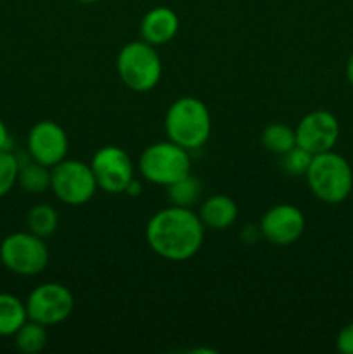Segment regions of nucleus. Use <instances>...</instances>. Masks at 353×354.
<instances>
[{
	"instance_id": "obj_20",
	"label": "nucleus",
	"mask_w": 353,
	"mask_h": 354,
	"mask_svg": "<svg viewBox=\"0 0 353 354\" xmlns=\"http://www.w3.org/2000/svg\"><path fill=\"white\" fill-rule=\"evenodd\" d=\"M201 182L189 173L187 176L180 178L179 182L172 183L170 187H166V192H168V199L173 206H182V207H190L192 204H196L201 197Z\"/></svg>"
},
{
	"instance_id": "obj_16",
	"label": "nucleus",
	"mask_w": 353,
	"mask_h": 354,
	"mask_svg": "<svg viewBox=\"0 0 353 354\" xmlns=\"http://www.w3.org/2000/svg\"><path fill=\"white\" fill-rule=\"evenodd\" d=\"M52 168L42 165L30 158V161H19V171H17V185L28 194H44L51 189Z\"/></svg>"
},
{
	"instance_id": "obj_17",
	"label": "nucleus",
	"mask_w": 353,
	"mask_h": 354,
	"mask_svg": "<svg viewBox=\"0 0 353 354\" xmlns=\"http://www.w3.org/2000/svg\"><path fill=\"white\" fill-rule=\"evenodd\" d=\"M14 344L24 354H37L47 346V327L28 318L12 335Z\"/></svg>"
},
{
	"instance_id": "obj_19",
	"label": "nucleus",
	"mask_w": 353,
	"mask_h": 354,
	"mask_svg": "<svg viewBox=\"0 0 353 354\" xmlns=\"http://www.w3.org/2000/svg\"><path fill=\"white\" fill-rule=\"evenodd\" d=\"M26 227L31 234L42 239L51 237L59 227V214L48 204H37L26 214Z\"/></svg>"
},
{
	"instance_id": "obj_2",
	"label": "nucleus",
	"mask_w": 353,
	"mask_h": 354,
	"mask_svg": "<svg viewBox=\"0 0 353 354\" xmlns=\"http://www.w3.org/2000/svg\"><path fill=\"white\" fill-rule=\"evenodd\" d=\"M168 140L187 151L203 147L211 135V114L206 104L197 97H180L170 104L165 116Z\"/></svg>"
},
{
	"instance_id": "obj_10",
	"label": "nucleus",
	"mask_w": 353,
	"mask_h": 354,
	"mask_svg": "<svg viewBox=\"0 0 353 354\" xmlns=\"http://www.w3.org/2000/svg\"><path fill=\"white\" fill-rule=\"evenodd\" d=\"M305 214L300 207L293 204H275L270 207L260 220V234L266 242L273 245H286L294 244L300 241L305 232Z\"/></svg>"
},
{
	"instance_id": "obj_12",
	"label": "nucleus",
	"mask_w": 353,
	"mask_h": 354,
	"mask_svg": "<svg viewBox=\"0 0 353 354\" xmlns=\"http://www.w3.org/2000/svg\"><path fill=\"white\" fill-rule=\"evenodd\" d=\"M296 144L310 154L332 151L339 138V121L329 111L317 109L305 114L294 128Z\"/></svg>"
},
{
	"instance_id": "obj_1",
	"label": "nucleus",
	"mask_w": 353,
	"mask_h": 354,
	"mask_svg": "<svg viewBox=\"0 0 353 354\" xmlns=\"http://www.w3.org/2000/svg\"><path fill=\"white\" fill-rule=\"evenodd\" d=\"M145 241L151 251L166 261H189L203 248L204 225L190 207L172 204L149 218Z\"/></svg>"
},
{
	"instance_id": "obj_24",
	"label": "nucleus",
	"mask_w": 353,
	"mask_h": 354,
	"mask_svg": "<svg viewBox=\"0 0 353 354\" xmlns=\"http://www.w3.org/2000/svg\"><path fill=\"white\" fill-rule=\"evenodd\" d=\"M0 151H10V135L2 120H0Z\"/></svg>"
},
{
	"instance_id": "obj_9",
	"label": "nucleus",
	"mask_w": 353,
	"mask_h": 354,
	"mask_svg": "<svg viewBox=\"0 0 353 354\" xmlns=\"http://www.w3.org/2000/svg\"><path fill=\"white\" fill-rule=\"evenodd\" d=\"M90 168L99 190L107 194H125L135 180L134 161L118 145H104L90 159Z\"/></svg>"
},
{
	"instance_id": "obj_4",
	"label": "nucleus",
	"mask_w": 353,
	"mask_h": 354,
	"mask_svg": "<svg viewBox=\"0 0 353 354\" xmlns=\"http://www.w3.org/2000/svg\"><path fill=\"white\" fill-rule=\"evenodd\" d=\"M116 71L121 83L132 92H151L163 75V62L154 45L135 40L118 52Z\"/></svg>"
},
{
	"instance_id": "obj_5",
	"label": "nucleus",
	"mask_w": 353,
	"mask_h": 354,
	"mask_svg": "<svg viewBox=\"0 0 353 354\" xmlns=\"http://www.w3.org/2000/svg\"><path fill=\"white\" fill-rule=\"evenodd\" d=\"M190 169L192 162L189 151L172 140L151 144L138 158V173L142 178L165 189L189 175Z\"/></svg>"
},
{
	"instance_id": "obj_14",
	"label": "nucleus",
	"mask_w": 353,
	"mask_h": 354,
	"mask_svg": "<svg viewBox=\"0 0 353 354\" xmlns=\"http://www.w3.org/2000/svg\"><path fill=\"white\" fill-rule=\"evenodd\" d=\"M197 214H199L204 228L227 230L237 220L239 207L232 197L225 196V194H215L203 201Z\"/></svg>"
},
{
	"instance_id": "obj_15",
	"label": "nucleus",
	"mask_w": 353,
	"mask_h": 354,
	"mask_svg": "<svg viewBox=\"0 0 353 354\" xmlns=\"http://www.w3.org/2000/svg\"><path fill=\"white\" fill-rule=\"evenodd\" d=\"M26 320V304L14 294L0 292V337L14 335Z\"/></svg>"
},
{
	"instance_id": "obj_25",
	"label": "nucleus",
	"mask_w": 353,
	"mask_h": 354,
	"mask_svg": "<svg viewBox=\"0 0 353 354\" xmlns=\"http://www.w3.org/2000/svg\"><path fill=\"white\" fill-rule=\"evenodd\" d=\"M346 78H348L350 85L353 86V54L350 55L348 62H346Z\"/></svg>"
},
{
	"instance_id": "obj_18",
	"label": "nucleus",
	"mask_w": 353,
	"mask_h": 354,
	"mask_svg": "<svg viewBox=\"0 0 353 354\" xmlns=\"http://www.w3.org/2000/svg\"><path fill=\"white\" fill-rule=\"evenodd\" d=\"M260 140L266 151L275 156H282L296 145V133L289 124L272 123L262 131Z\"/></svg>"
},
{
	"instance_id": "obj_21",
	"label": "nucleus",
	"mask_w": 353,
	"mask_h": 354,
	"mask_svg": "<svg viewBox=\"0 0 353 354\" xmlns=\"http://www.w3.org/2000/svg\"><path fill=\"white\" fill-rule=\"evenodd\" d=\"M311 159H314V154L296 144L291 151L280 156V168L289 176H305L310 168Z\"/></svg>"
},
{
	"instance_id": "obj_11",
	"label": "nucleus",
	"mask_w": 353,
	"mask_h": 354,
	"mask_svg": "<svg viewBox=\"0 0 353 354\" xmlns=\"http://www.w3.org/2000/svg\"><path fill=\"white\" fill-rule=\"evenodd\" d=\"M26 145L31 159L54 168L68 156L69 140L61 124L52 120H42L28 131Z\"/></svg>"
},
{
	"instance_id": "obj_7",
	"label": "nucleus",
	"mask_w": 353,
	"mask_h": 354,
	"mask_svg": "<svg viewBox=\"0 0 353 354\" xmlns=\"http://www.w3.org/2000/svg\"><path fill=\"white\" fill-rule=\"evenodd\" d=\"M51 190L68 206H83L99 190L90 162L78 159H62L52 168Z\"/></svg>"
},
{
	"instance_id": "obj_26",
	"label": "nucleus",
	"mask_w": 353,
	"mask_h": 354,
	"mask_svg": "<svg viewBox=\"0 0 353 354\" xmlns=\"http://www.w3.org/2000/svg\"><path fill=\"white\" fill-rule=\"evenodd\" d=\"M75 2H80V3H93V2H99V0H75Z\"/></svg>"
},
{
	"instance_id": "obj_8",
	"label": "nucleus",
	"mask_w": 353,
	"mask_h": 354,
	"mask_svg": "<svg viewBox=\"0 0 353 354\" xmlns=\"http://www.w3.org/2000/svg\"><path fill=\"white\" fill-rule=\"evenodd\" d=\"M30 320L38 322L45 327H54L68 320L75 308V297L71 290L57 282H47L35 287L24 301Z\"/></svg>"
},
{
	"instance_id": "obj_23",
	"label": "nucleus",
	"mask_w": 353,
	"mask_h": 354,
	"mask_svg": "<svg viewBox=\"0 0 353 354\" xmlns=\"http://www.w3.org/2000/svg\"><path fill=\"white\" fill-rule=\"evenodd\" d=\"M336 348L343 354H353V322L339 330L336 337Z\"/></svg>"
},
{
	"instance_id": "obj_22",
	"label": "nucleus",
	"mask_w": 353,
	"mask_h": 354,
	"mask_svg": "<svg viewBox=\"0 0 353 354\" xmlns=\"http://www.w3.org/2000/svg\"><path fill=\"white\" fill-rule=\"evenodd\" d=\"M19 159L10 151H0V197L7 196L17 183Z\"/></svg>"
},
{
	"instance_id": "obj_3",
	"label": "nucleus",
	"mask_w": 353,
	"mask_h": 354,
	"mask_svg": "<svg viewBox=\"0 0 353 354\" xmlns=\"http://www.w3.org/2000/svg\"><path fill=\"white\" fill-rule=\"evenodd\" d=\"M305 178L310 192L325 204L343 203L353 189L352 166L332 151L315 154Z\"/></svg>"
},
{
	"instance_id": "obj_13",
	"label": "nucleus",
	"mask_w": 353,
	"mask_h": 354,
	"mask_svg": "<svg viewBox=\"0 0 353 354\" xmlns=\"http://www.w3.org/2000/svg\"><path fill=\"white\" fill-rule=\"evenodd\" d=\"M180 28V19L176 12L170 7L159 6L144 14L141 21V37L147 44L165 45L176 37Z\"/></svg>"
},
{
	"instance_id": "obj_6",
	"label": "nucleus",
	"mask_w": 353,
	"mask_h": 354,
	"mask_svg": "<svg viewBox=\"0 0 353 354\" xmlns=\"http://www.w3.org/2000/svg\"><path fill=\"white\" fill-rule=\"evenodd\" d=\"M51 252L45 239L28 232H14L0 244V261L10 273L37 277L47 268Z\"/></svg>"
}]
</instances>
